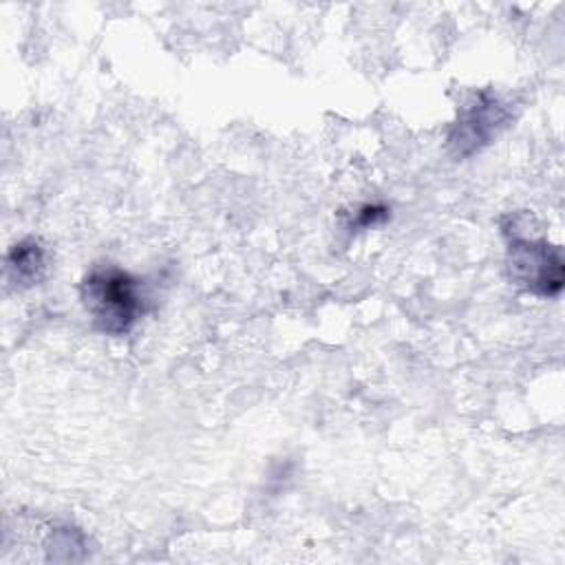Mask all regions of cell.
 <instances>
[{
  "label": "cell",
  "mask_w": 565,
  "mask_h": 565,
  "mask_svg": "<svg viewBox=\"0 0 565 565\" xmlns=\"http://www.w3.org/2000/svg\"><path fill=\"white\" fill-rule=\"evenodd\" d=\"M7 271L13 282L24 285V287L42 280V276L46 271L44 247L35 238L15 243L7 256Z\"/></svg>",
  "instance_id": "4"
},
{
  "label": "cell",
  "mask_w": 565,
  "mask_h": 565,
  "mask_svg": "<svg viewBox=\"0 0 565 565\" xmlns=\"http://www.w3.org/2000/svg\"><path fill=\"white\" fill-rule=\"evenodd\" d=\"M505 119H508V113L503 104L490 93H479L475 102L461 110L452 128L450 143L459 154H470L479 146L488 143V139Z\"/></svg>",
  "instance_id": "3"
},
{
  "label": "cell",
  "mask_w": 565,
  "mask_h": 565,
  "mask_svg": "<svg viewBox=\"0 0 565 565\" xmlns=\"http://www.w3.org/2000/svg\"><path fill=\"white\" fill-rule=\"evenodd\" d=\"M384 216H386V210H384V207L371 205V207H364V210H362L360 223H362V225H373L375 221H380V218H384Z\"/></svg>",
  "instance_id": "5"
},
{
  "label": "cell",
  "mask_w": 565,
  "mask_h": 565,
  "mask_svg": "<svg viewBox=\"0 0 565 565\" xmlns=\"http://www.w3.org/2000/svg\"><path fill=\"white\" fill-rule=\"evenodd\" d=\"M508 263L512 278L539 296H556L563 289L565 263L561 249L547 241L514 236Z\"/></svg>",
  "instance_id": "2"
},
{
  "label": "cell",
  "mask_w": 565,
  "mask_h": 565,
  "mask_svg": "<svg viewBox=\"0 0 565 565\" xmlns=\"http://www.w3.org/2000/svg\"><path fill=\"white\" fill-rule=\"evenodd\" d=\"M79 294L95 327L108 335L128 333L143 311L139 282L117 267L90 269Z\"/></svg>",
  "instance_id": "1"
}]
</instances>
